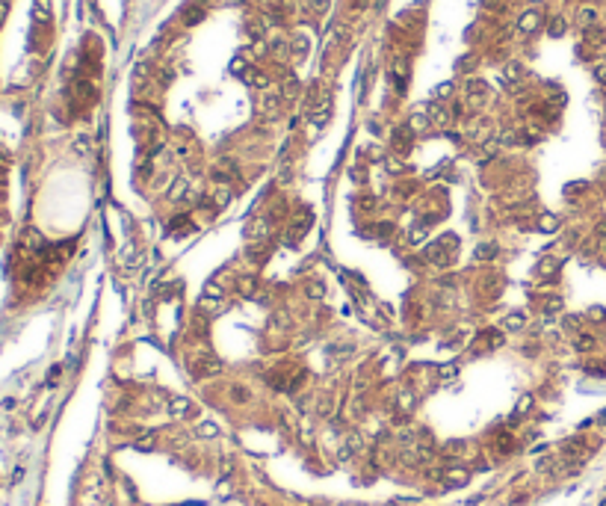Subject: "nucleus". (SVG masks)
Wrapping results in <instances>:
<instances>
[{"mask_svg":"<svg viewBox=\"0 0 606 506\" xmlns=\"http://www.w3.org/2000/svg\"><path fill=\"white\" fill-rule=\"evenodd\" d=\"M255 290H258V284H255V278H240V293L243 296H255Z\"/></svg>","mask_w":606,"mask_h":506,"instance_id":"a211bd4d","label":"nucleus"},{"mask_svg":"<svg viewBox=\"0 0 606 506\" xmlns=\"http://www.w3.org/2000/svg\"><path fill=\"white\" fill-rule=\"evenodd\" d=\"M272 53H275L278 59H284V56H287V44H284V41H272Z\"/></svg>","mask_w":606,"mask_h":506,"instance_id":"7c9ffc66","label":"nucleus"},{"mask_svg":"<svg viewBox=\"0 0 606 506\" xmlns=\"http://www.w3.org/2000/svg\"><path fill=\"white\" fill-rule=\"evenodd\" d=\"M532 409V397H521V406L515 409V415H527Z\"/></svg>","mask_w":606,"mask_h":506,"instance_id":"cd10ccee","label":"nucleus"},{"mask_svg":"<svg viewBox=\"0 0 606 506\" xmlns=\"http://www.w3.org/2000/svg\"><path fill=\"white\" fill-rule=\"evenodd\" d=\"M408 240H411L414 246H417V243H423V240H426V225H423V228H414V231L408 234Z\"/></svg>","mask_w":606,"mask_h":506,"instance_id":"a878e982","label":"nucleus"},{"mask_svg":"<svg viewBox=\"0 0 606 506\" xmlns=\"http://www.w3.org/2000/svg\"><path fill=\"white\" fill-rule=\"evenodd\" d=\"M488 258H497V243H485L476 249V261H488Z\"/></svg>","mask_w":606,"mask_h":506,"instance_id":"ddd939ff","label":"nucleus"},{"mask_svg":"<svg viewBox=\"0 0 606 506\" xmlns=\"http://www.w3.org/2000/svg\"><path fill=\"white\" fill-rule=\"evenodd\" d=\"M441 480H444L447 489H461V486L470 483V471H467L464 465H447V468L441 471Z\"/></svg>","mask_w":606,"mask_h":506,"instance_id":"f257e3e1","label":"nucleus"},{"mask_svg":"<svg viewBox=\"0 0 606 506\" xmlns=\"http://www.w3.org/2000/svg\"><path fill=\"white\" fill-rule=\"evenodd\" d=\"M538 228H541V231H556V228H559V219L547 213V216H541V222H538Z\"/></svg>","mask_w":606,"mask_h":506,"instance_id":"aec40b11","label":"nucleus"},{"mask_svg":"<svg viewBox=\"0 0 606 506\" xmlns=\"http://www.w3.org/2000/svg\"><path fill=\"white\" fill-rule=\"evenodd\" d=\"M169 412H172L175 421H189V418H195V403L189 397H172L169 400Z\"/></svg>","mask_w":606,"mask_h":506,"instance_id":"7ed1b4c3","label":"nucleus"},{"mask_svg":"<svg viewBox=\"0 0 606 506\" xmlns=\"http://www.w3.org/2000/svg\"><path fill=\"white\" fill-rule=\"evenodd\" d=\"M565 33V21L562 18H553L550 21V36H562Z\"/></svg>","mask_w":606,"mask_h":506,"instance_id":"393cba45","label":"nucleus"},{"mask_svg":"<svg viewBox=\"0 0 606 506\" xmlns=\"http://www.w3.org/2000/svg\"><path fill=\"white\" fill-rule=\"evenodd\" d=\"M136 447H154V432H145L136 438Z\"/></svg>","mask_w":606,"mask_h":506,"instance_id":"c85d7f7f","label":"nucleus"},{"mask_svg":"<svg viewBox=\"0 0 606 506\" xmlns=\"http://www.w3.org/2000/svg\"><path fill=\"white\" fill-rule=\"evenodd\" d=\"M532 3H538V0H532Z\"/></svg>","mask_w":606,"mask_h":506,"instance_id":"79ce46f5","label":"nucleus"},{"mask_svg":"<svg viewBox=\"0 0 606 506\" xmlns=\"http://www.w3.org/2000/svg\"><path fill=\"white\" fill-rule=\"evenodd\" d=\"M467 92H473L476 98H482V95L488 92V86H485L482 80H467Z\"/></svg>","mask_w":606,"mask_h":506,"instance_id":"6ab92c4d","label":"nucleus"},{"mask_svg":"<svg viewBox=\"0 0 606 506\" xmlns=\"http://www.w3.org/2000/svg\"><path fill=\"white\" fill-rule=\"evenodd\" d=\"M524 323H527V317L515 311V314H509V317H506V323H503V326H506L509 332H518V329H524Z\"/></svg>","mask_w":606,"mask_h":506,"instance_id":"f8f14e48","label":"nucleus"},{"mask_svg":"<svg viewBox=\"0 0 606 506\" xmlns=\"http://www.w3.org/2000/svg\"><path fill=\"white\" fill-rule=\"evenodd\" d=\"M393 148H396V151H402V154L411 148V127H402V130H396V133H393Z\"/></svg>","mask_w":606,"mask_h":506,"instance_id":"0eeeda50","label":"nucleus"},{"mask_svg":"<svg viewBox=\"0 0 606 506\" xmlns=\"http://www.w3.org/2000/svg\"><path fill=\"white\" fill-rule=\"evenodd\" d=\"M198 311H201V314H210V317H213V314H219V311H222V302H219V299H210V296H201V302H198Z\"/></svg>","mask_w":606,"mask_h":506,"instance_id":"6e6552de","label":"nucleus"},{"mask_svg":"<svg viewBox=\"0 0 606 506\" xmlns=\"http://www.w3.org/2000/svg\"><path fill=\"white\" fill-rule=\"evenodd\" d=\"M441 376H444V379H453V376H455V367H444Z\"/></svg>","mask_w":606,"mask_h":506,"instance_id":"ea45409f","label":"nucleus"},{"mask_svg":"<svg viewBox=\"0 0 606 506\" xmlns=\"http://www.w3.org/2000/svg\"><path fill=\"white\" fill-rule=\"evenodd\" d=\"M293 53H296V56L307 53V41H304V39H296V41H293Z\"/></svg>","mask_w":606,"mask_h":506,"instance_id":"473e14b6","label":"nucleus"},{"mask_svg":"<svg viewBox=\"0 0 606 506\" xmlns=\"http://www.w3.org/2000/svg\"><path fill=\"white\" fill-rule=\"evenodd\" d=\"M408 127H411L414 133H417V130H426V127H429V116H423V113H414V116H411V124H408Z\"/></svg>","mask_w":606,"mask_h":506,"instance_id":"f3484780","label":"nucleus"},{"mask_svg":"<svg viewBox=\"0 0 606 506\" xmlns=\"http://www.w3.org/2000/svg\"><path fill=\"white\" fill-rule=\"evenodd\" d=\"M577 350H583V352H586V350H595V338H592V335H580V338H577Z\"/></svg>","mask_w":606,"mask_h":506,"instance_id":"b1692460","label":"nucleus"},{"mask_svg":"<svg viewBox=\"0 0 606 506\" xmlns=\"http://www.w3.org/2000/svg\"><path fill=\"white\" fill-rule=\"evenodd\" d=\"M266 234H269V222H266V219H249V222H246V237H249L252 243H255V240L264 243Z\"/></svg>","mask_w":606,"mask_h":506,"instance_id":"20e7f679","label":"nucleus"},{"mask_svg":"<svg viewBox=\"0 0 606 506\" xmlns=\"http://www.w3.org/2000/svg\"><path fill=\"white\" fill-rule=\"evenodd\" d=\"M538 24H541V15H538L535 9H530V12H524V15L518 18V30H521V33H532Z\"/></svg>","mask_w":606,"mask_h":506,"instance_id":"423d86ee","label":"nucleus"},{"mask_svg":"<svg viewBox=\"0 0 606 506\" xmlns=\"http://www.w3.org/2000/svg\"><path fill=\"white\" fill-rule=\"evenodd\" d=\"M231 71H234V74H246L249 68H246V62H243V59H234V62H231Z\"/></svg>","mask_w":606,"mask_h":506,"instance_id":"f704fd0d","label":"nucleus"},{"mask_svg":"<svg viewBox=\"0 0 606 506\" xmlns=\"http://www.w3.org/2000/svg\"><path fill=\"white\" fill-rule=\"evenodd\" d=\"M565 326H571V329H577V326H580V317H565Z\"/></svg>","mask_w":606,"mask_h":506,"instance_id":"58836bf2","label":"nucleus"},{"mask_svg":"<svg viewBox=\"0 0 606 506\" xmlns=\"http://www.w3.org/2000/svg\"><path fill=\"white\" fill-rule=\"evenodd\" d=\"M231 397H234V400H240V403H249V391H246V388H240V385L231 391Z\"/></svg>","mask_w":606,"mask_h":506,"instance_id":"2f4dec72","label":"nucleus"},{"mask_svg":"<svg viewBox=\"0 0 606 506\" xmlns=\"http://www.w3.org/2000/svg\"><path fill=\"white\" fill-rule=\"evenodd\" d=\"M580 18H583L586 24H589V21H595V9H583V15H580Z\"/></svg>","mask_w":606,"mask_h":506,"instance_id":"4c0bfd02","label":"nucleus"},{"mask_svg":"<svg viewBox=\"0 0 606 506\" xmlns=\"http://www.w3.org/2000/svg\"><path fill=\"white\" fill-rule=\"evenodd\" d=\"M3 15H6V0H0V21H3Z\"/></svg>","mask_w":606,"mask_h":506,"instance_id":"a19ab883","label":"nucleus"},{"mask_svg":"<svg viewBox=\"0 0 606 506\" xmlns=\"http://www.w3.org/2000/svg\"><path fill=\"white\" fill-rule=\"evenodd\" d=\"M249 36L261 39V36H264V24H261V21H252V24H249Z\"/></svg>","mask_w":606,"mask_h":506,"instance_id":"c756f323","label":"nucleus"},{"mask_svg":"<svg viewBox=\"0 0 606 506\" xmlns=\"http://www.w3.org/2000/svg\"><path fill=\"white\" fill-rule=\"evenodd\" d=\"M246 80H249L252 86H261V89L269 83V80H266V74H261V71H255V68H249V71H246Z\"/></svg>","mask_w":606,"mask_h":506,"instance_id":"dca6fc26","label":"nucleus"},{"mask_svg":"<svg viewBox=\"0 0 606 506\" xmlns=\"http://www.w3.org/2000/svg\"><path fill=\"white\" fill-rule=\"evenodd\" d=\"M204 296H210V299H219V302H222V296H225V290H222L219 284H207V287H204Z\"/></svg>","mask_w":606,"mask_h":506,"instance_id":"5701e85b","label":"nucleus"},{"mask_svg":"<svg viewBox=\"0 0 606 506\" xmlns=\"http://www.w3.org/2000/svg\"><path fill=\"white\" fill-rule=\"evenodd\" d=\"M304 296H307V299H322V296H325V287H322L319 281H310V284H304Z\"/></svg>","mask_w":606,"mask_h":506,"instance_id":"4468645a","label":"nucleus"},{"mask_svg":"<svg viewBox=\"0 0 606 506\" xmlns=\"http://www.w3.org/2000/svg\"><path fill=\"white\" fill-rule=\"evenodd\" d=\"M201 18H204V9H198V6H189V9L184 12V21H187L189 27H192V24H198Z\"/></svg>","mask_w":606,"mask_h":506,"instance_id":"2eb2a0df","label":"nucleus"},{"mask_svg":"<svg viewBox=\"0 0 606 506\" xmlns=\"http://www.w3.org/2000/svg\"><path fill=\"white\" fill-rule=\"evenodd\" d=\"M538 272H544V275H550V272H556V261H553V258H544V264L538 267Z\"/></svg>","mask_w":606,"mask_h":506,"instance_id":"bb28decb","label":"nucleus"},{"mask_svg":"<svg viewBox=\"0 0 606 506\" xmlns=\"http://www.w3.org/2000/svg\"><path fill=\"white\" fill-rule=\"evenodd\" d=\"M296 92H299L296 77H287V80H284V98H296Z\"/></svg>","mask_w":606,"mask_h":506,"instance_id":"412c9836","label":"nucleus"},{"mask_svg":"<svg viewBox=\"0 0 606 506\" xmlns=\"http://www.w3.org/2000/svg\"><path fill=\"white\" fill-rule=\"evenodd\" d=\"M450 92H453V83H441L438 86V98H447Z\"/></svg>","mask_w":606,"mask_h":506,"instance_id":"e433bc0d","label":"nucleus"},{"mask_svg":"<svg viewBox=\"0 0 606 506\" xmlns=\"http://www.w3.org/2000/svg\"><path fill=\"white\" fill-rule=\"evenodd\" d=\"M195 435H198V438H216V435H219V427H216L213 421H201V424L195 427Z\"/></svg>","mask_w":606,"mask_h":506,"instance_id":"1a4fd4ad","label":"nucleus"},{"mask_svg":"<svg viewBox=\"0 0 606 506\" xmlns=\"http://www.w3.org/2000/svg\"><path fill=\"white\" fill-rule=\"evenodd\" d=\"M192 373H195L198 379H207V376H216V373H222V361H219L216 355H210V352H204V355H198V358H195V364H192Z\"/></svg>","mask_w":606,"mask_h":506,"instance_id":"f03ea898","label":"nucleus"},{"mask_svg":"<svg viewBox=\"0 0 606 506\" xmlns=\"http://www.w3.org/2000/svg\"><path fill=\"white\" fill-rule=\"evenodd\" d=\"M432 118H435L438 124H447V118H450V116H447V110H444L441 104H432Z\"/></svg>","mask_w":606,"mask_h":506,"instance_id":"4be33fe9","label":"nucleus"},{"mask_svg":"<svg viewBox=\"0 0 606 506\" xmlns=\"http://www.w3.org/2000/svg\"><path fill=\"white\" fill-rule=\"evenodd\" d=\"M310 6H313V12H325L328 9V0H307Z\"/></svg>","mask_w":606,"mask_h":506,"instance_id":"c9c22d12","label":"nucleus"},{"mask_svg":"<svg viewBox=\"0 0 606 506\" xmlns=\"http://www.w3.org/2000/svg\"><path fill=\"white\" fill-rule=\"evenodd\" d=\"M228 201H231V187H228V184H222V187L213 193V204H216V210H219V207H225Z\"/></svg>","mask_w":606,"mask_h":506,"instance_id":"9d476101","label":"nucleus"},{"mask_svg":"<svg viewBox=\"0 0 606 506\" xmlns=\"http://www.w3.org/2000/svg\"><path fill=\"white\" fill-rule=\"evenodd\" d=\"M33 15H36V21H47L50 18V0H36L33 3Z\"/></svg>","mask_w":606,"mask_h":506,"instance_id":"9b49d317","label":"nucleus"},{"mask_svg":"<svg viewBox=\"0 0 606 506\" xmlns=\"http://www.w3.org/2000/svg\"><path fill=\"white\" fill-rule=\"evenodd\" d=\"M184 190H189V184H187V181H178V184H175V190H172V198H181V195H184Z\"/></svg>","mask_w":606,"mask_h":506,"instance_id":"72a5a7b5","label":"nucleus"},{"mask_svg":"<svg viewBox=\"0 0 606 506\" xmlns=\"http://www.w3.org/2000/svg\"><path fill=\"white\" fill-rule=\"evenodd\" d=\"M497 450V456H509L512 450H515V438L509 435V432H497L494 438H491V453Z\"/></svg>","mask_w":606,"mask_h":506,"instance_id":"39448f33","label":"nucleus"}]
</instances>
